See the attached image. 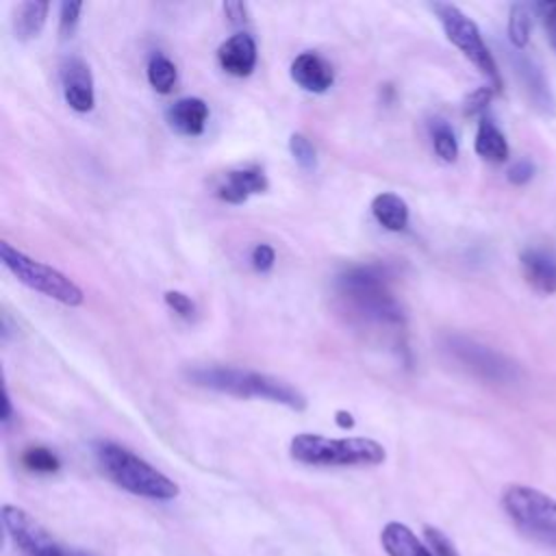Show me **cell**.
I'll return each instance as SVG.
<instances>
[{"mask_svg":"<svg viewBox=\"0 0 556 556\" xmlns=\"http://www.w3.org/2000/svg\"><path fill=\"white\" fill-rule=\"evenodd\" d=\"M269 187L263 167L250 165L241 169H230L224 182L217 187V195L228 204H243L252 193H263Z\"/></svg>","mask_w":556,"mask_h":556,"instance_id":"11","label":"cell"},{"mask_svg":"<svg viewBox=\"0 0 556 556\" xmlns=\"http://www.w3.org/2000/svg\"><path fill=\"white\" fill-rule=\"evenodd\" d=\"M176 65L165 54H152L148 61V80L159 93H169L176 85Z\"/></svg>","mask_w":556,"mask_h":556,"instance_id":"21","label":"cell"},{"mask_svg":"<svg viewBox=\"0 0 556 556\" xmlns=\"http://www.w3.org/2000/svg\"><path fill=\"white\" fill-rule=\"evenodd\" d=\"M508 39L515 48H523L530 39V13L523 4H515L508 13Z\"/></svg>","mask_w":556,"mask_h":556,"instance_id":"24","label":"cell"},{"mask_svg":"<svg viewBox=\"0 0 556 556\" xmlns=\"http://www.w3.org/2000/svg\"><path fill=\"white\" fill-rule=\"evenodd\" d=\"M334 421H337L339 428H352L354 426V417L348 410H337L334 413Z\"/></svg>","mask_w":556,"mask_h":556,"instance_id":"35","label":"cell"},{"mask_svg":"<svg viewBox=\"0 0 556 556\" xmlns=\"http://www.w3.org/2000/svg\"><path fill=\"white\" fill-rule=\"evenodd\" d=\"M430 135H432V148L437 152V156L445 163L456 161L458 156V141L456 135L452 130V126L443 119H432L430 124Z\"/></svg>","mask_w":556,"mask_h":556,"instance_id":"22","label":"cell"},{"mask_svg":"<svg viewBox=\"0 0 556 556\" xmlns=\"http://www.w3.org/2000/svg\"><path fill=\"white\" fill-rule=\"evenodd\" d=\"M0 517L9 539L22 556H70V552H63L52 541L48 530L37 519H33L24 508L4 504Z\"/></svg>","mask_w":556,"mask_h":556,"instance_id":"9","label":"cell"},{"mask_svg":"<svg viewBox=\"0 0 556 556\" xmlns=\"http://www.w3.org/2000/svg\"><path fill=\"white\" fill-rule=\"evenodd\" d=\"M289 150H291L295 163H298L302 169H306V172L315 169V165H317V154H315L313 143H311L304 135L293 132V135L289 137Z\"/></svg>","mask_w":556,"mask_h":556,"instance_id":"25","label":"cell"},{"mask_svg":"<svg viewBox=\"0 0 556 556\" xmlns=\"http://www.w3.org/2000/svg\"><path fill=\"white\" fill-rule=\"evenodd\" d=\"M473 150L480 159H484L489 163H504L508 159L506 137L489 117H480V122H478Z\"/></svg>","mask_w":556,"mask_h":556,"instance_id":"19","label":"cell"},{"mask_svg":"<svg viewBox=\"0 0 556 556\" xmlns=\"http://www.w3.org/2000/svg\"><path fill=\"white\" fill-rule=\"evenodd\" d=\"M502 508L528 539L556 549V500L534 486L510 484L502 493Z\"/></svg>","mask_w":556,"mask_h":556,"instance_id":"5","label":"cell"},{"mask_svg":"<svg viewBox=\"0 0 556 556\" xmlns=\"http://www.w3.org/2000/svg\"><path fill=\"white\" fill-rule=\"evenodd\" d=\"M532 176H534V163L528 161V159L515 161V163L508 167V174H506L508 182H513V185H526Z\"/></svg>","mask_w":556,"mask_h":556,"instance_id":"31","label":"cell"},{"mask_svg":"<svg viewBox=\"0 0 556 556\" xmlns=\"http://www.w3.org/2000/svg\"><path fill=\"white\" fill-rule=\"evenodd\" d=\"M224 13L228 15V20L232 22V24H241V22H245L248 20V7L243 4V2H226L224 4Z\"/></svg>","mask_w":556,"mask_h":556,"instance_id":"33","label":"cell"},{"mask_svg":"<svg viewBox=\"0 0 556 556\" xmlns=\"http://www.w3.org/2000/svg\"><path fill=\"white\" fill-rule=\"evenodd\" d=\"M493 93H495V87H491V85H484V87L473 89V91L465 98V104H463L465 115H478V113H482V111L486 109V104L491 102Z\"/></svg>","mask_w":556,"mask_h":556,"instance_id":"28","label":"cell"},{"mask_svg":"<svg viewBox=\"0 0 556 556\" xmlns=\"http://www.w3.org/2000/svg\"><path fill=\"white\" fill-rule=\"evenodd\" d=\"M291 458L313 467H374L384 463V447L367 437L330 439L324 434L302 432L291 439Z\"/></svg>","mask_w":556,"mask_h":556,"instance_id":"4","label":"cell"},{"mask_svg":"<svg viewBox=\"0 0 556 556\" xmlns=\"http://www.w3.org/2000/svg\"><path fill=\"white\" fill-rule=\"evenodd\" d=\"M165 119L176 132L195 137V135H202L206 126L208 106L200 98H180L167 106Z\"/></svg>","mask_w":556,"mask_h":556,"instance_id":"16","label":"cell"},{"mask_svg":"<svg viewBox=\"0 0 556 556\" xmlns=\"http://www.w3.org/2000/svg\"><path fill=\"white\" fill-rule=\"evenodd\" d=\"M250 261H252V267L263 274V271H269V269L274 267V263H276V252H274V248L267 245V243H256L254 250H252V254H250Z\"/></svg>","mask_w":556,"mask_h":556,"instance_id":"30","label":"cell"},{"mask_svg":"<svg viewBox=\"0 0 556 556\" xmlns=\"http://www.w3.org/2000/svg\"><path fill=\"white\" fill-rule=\"evenodd\" d=\"M165 304L180 317L185 319H191L193 313H195V304L191 302L189 295H185L182 291H165Z\"/></svg>","mask_w":556,"mask_h":556,"instance_id":"29","label":"cell"},{"mask_svg":"<svg viewBox=\"0 0 556 556\" xmlns=\"http://www.w3.org/2000/svg\"><path fill=\"white\" fill-rule=\"evenodd\" d=\"M445 37L491 80V87H495V91L502 89V76L497 72L495 59L491 54V50L486 48L476 22L471 17H467L458 7L447 4V2H437L432 4Z\"/></svg>","mask_w":556,"mask_h":556,"instance_id":"7","label":"cell"},{"mask_svg":"<svg viewBox=\"0 0 556 556\" xmlns=\"http://www.w3.org/2000/svg\"><path fill=\"white\" fill-rule=\"evenodd\" d=\"M513 65H515V72L519 76L523 91L528 93L530 102L534 104V109H539L545 115H552L556 111V100H554L549 85H547L543 72L539 70V65L519 52L513 54Z\"/></svg>","mask_w":556,"mask_h":556,"instance_id":"12","label":"cell"},{"mask_svg":"<svg viewBox=\"0 0 556 556\" xmlns=\"http://www.w3.org/2000/svg\"><path fill=\"white\" fill-rule=\"evenodd\" d=\"M371 213L376 217V222L391 230V232H400L406 228L408 224V206L406 202L395 195V193H378L374 200H371Z\"/></svg>","mask_w":556,"mask_h":556,"instance_id":"20","label":"cell"},{"mask_svg":"<svg viewBox=\"0 0 556 556\" xmlns=\"http://www.w3.org/2000/svg\"><path fill=\"white\" fill-rule=\"evenodd\" d=\"M536 11H539V17L547 30V37L556 50V2H541L536 4Z\"/></svg>","mask_w":556,"mask_h":556,"instance_id":"32","label":"cell"},{"mask_svg":"<svg viewBox=\"0 0 556 556\" xmlns=\"http://www.w3.org/2000/svg\"><path fill=\"white\" fill-rule=\"evenodd\" d=\"M22 465L35 473H54V471H59L61 460L52 450H48L43 445H33V447L24 450Z\"/></svg>","mask_w":556,"mask_h":556,"instance_id":"23","label":"cell"},{"mask_svg":"<svg viewBox=\"0 0 556 556\" xmlns=\"http://www.w3.org/2000/svg\"><path fill=\"white\" fill-rule=\"evenodd\" d=\"M80 11H83V2H78V0L61 2V9H59V33L63 37H72V33L78 26Z\"/></svg>","mask_w":556,"mask_h":556,"instance_id":"26","label":"cell"},{"mask_svg":"<svg viewBox=\"0 0 556 556\" xmlns=\"http://www.w3.org/2000/svg\"><path fill=\"white\" fill-rule=\"evenodd\" d=\"M11 419H13V404H11L9 389H7V384H4V387H2V415H0V421H2V426H9Z\"/></svg>","mask_w":556,"mask_h":556,"instance_id":"34","label":"cell"},{"mask_svg":"<svg viewBox=\"0 0 556 556\" xmlns=\"http://www.w3.org/2000/svg\"><path fill=\"white\" fill-rule=\"evenodd\" d=\"M424 541L426 545L430 547V552L434 556H458L456 547L452 545V541L439 530V528H432V526H426L424 528Z\"/></svg>","mask_w":556,"mask_h":556,"instance_id":"27","label":"cell"},{"mask_svg":"<svg viewBox=\"0 0 556 556\" xmlns=\"http://www.w3.org/2000/svg\"><path fill=\"white\" fill-rule=\"evenodd\" d=\"M187 380L195 387L213 389V391L237 395V397H261L293 410L306 408V397L295 387H291L280 378L250 371V369L219 367V365L193 367L187 371Z\"/></svg>","mask_w":556,"mask_h":556,"instance_id":"2","label":"cell"},{"mask_svg":"<svg viewBox=\"0 0 556 556\" xmlns=\"http://www.w3.org/2000/svg\"><path fill=\"white\" fill-rule=\"evenodd\" d=\"M334 291L348 313L358 321L378 326H402L404 313L389 291V271L384 265H352L334 280Z\"/></svg>","mask_w":556,"mask_h":556,"instance_id":"1","label":"cell"},{"mask_svg":"<svg viewBox=\"0 0 556 556\" xmlns=\"http://www.w3.org/2000/svg\"><path fill=\"white\" fill-rule=\"evenodd\" d=\"M61 85L63 98L76 113H87L96 104L93 76L89 65L80 56H67L61 63Z\"/></svg>","mask_w":556,"mask_h":556,"instance_id":"10","label":"cell"},{"mask_svg":"<svg viewBox=\"0 0 556 556\" xmlns=\"http://www.w3.org/2000/svg\"><path fill=\"white\" fill-rule=\"evenodd\" d=\"M217 61L232 76H248L256 65V43L252 35L237 33L217 48Z\"/></svg>","mask_w":556,"mask_h":556,"instance_id":"13","label":"cell"},{"mask_svg":"<svg viewBox=\"0 0 556 556\" xmlns=\"http://www.w3.org/2000/svg\"><path fill=\"white\" fill-rule=\"evenodd\" d=\"M0 261L22 285L37 293H43L46 298H52L65 306H80L85 300L80 287L72 282L65 274L37 258L26 256L9 241H0Z\"/></svg>","mask_w":556,"mask_h":556,"instance_id":"6","label":"cell"},{"mask_svg":"<svg viewBox=\"0 0 556 556\" xmlns=\"http://www.w3.org/2000/svg\"><path fill=\"white\" fill-rule=\"evenodd\" d=\"M291 78L306 91L324 93L332 85L334 72L330 63L324 61L319 54L302 52L291 63Z\"/></svg>","mask_w":556,"mask_h":556,"instance_id":"14","label":"cell"},{"mask_svg":"<svg viewBox=\"0 0 556 556\" xmlns=\"http://www.w3.org/2000/svg\"><path fill=\"white\" fill-rule=\"evenodd\" d=\"M50 11V2L46 0H26L13 13V35L20 41H28L37 37L46 24Z\"/></svg>","mask_w":556,"mask_h":556,"instance_id":"18","label":"cell"},{"mask_svg":"<svg viewBox=\"0 0 556 556\" xmlns=\"http://www.w3.org/2000/svg\"><path fill=\"white\" fill-rule=\"evenodd\" d=\"M93 452L100 469L119 489L156 502H167L178 495V484L174 480H169L165 473H161L130 450L113 441H100L96 443Z\"/></svg>","mask_w":556,"mask_h":556,"instance_id":"3","label":"cell"},{"mask_svg":"<svg viewBox=\"0 0 556 556\" xmlns=\"http://www.w3.org/2000/svg\"><path fill=\"white\" fill-rule=\"evenodd\" d=\"M380 545L387 556H434L430 547L417 539V534L400 521L384 523L380 532Z\"/></svg>","mask_w":556,"mask_h":556,"instance_id":"17","label":"cell"},{"mask_svg":"<svg viewBox=\"0 0 556 556\" xmlns=\"http://www.w3.org/2000/svg\"><path fill=\"white\" fill-rule=\"evenodd\" d=\"M443 350L460 363L473 376L489 382H513L517 378V367L506 356L495 352L493 348L469 339L465 334H447L443 339Z\"/></svg>","mask_w":556,"mask_h":556,"instance_id":"8","label":"cell"},{"mask_svg":"<svg viewBox=\"0 0 556 556\" xmlns=\"http://www.w3.org/2000/svg\"><path fill=\"white\" fill-rule=\"evenodd\" d=\"M526 280L541 293L556 291V254L543 248H528L519 256Z\"/></svg>","mask_w":556,"mask_h":556,"instance_id":"15","label":"cell"}]
</instances>
